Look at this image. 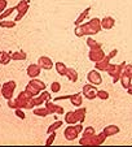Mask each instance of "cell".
I'll use <instances>...</instances> for the list:
<instances>
[{"label":"cell","instance_id":"52a82bcc","mask_svg":"<svg viewBox=\"0 0 132 147\" xmlns=\"http://www.w3.org/2000/svg\"><path fill=\"white\" fill-rule=\"evenodd\" d=\"M14 8H16V12H17V16L14 18V21L17 22V21H19L22 17L27 13L29 8H30V3H29V0H21V1L17 3V5Z\"/></svg>","mask_w":132,"mask_h":147},{"label":"cell","instance_id":"d590c367","mask_svg":"<svg viewBox=\"0 0 132 147\" xmlns=\"http://www.w3.org/2000/svg\"><path fill=\"white\" fill-rule=\"evenodd\" d=\"M60 90H61V83L60 82H53L52 85H51V91H52L53 94L60 92Z\"/></svg>","mask_w":132,"mask_h":147},{"label":"cell","instance_id":"7c38bea8","mask_svg":"<svg viewBox=\"0 0 132 147\" xmlns=\"http://www.w3.org/2000/svg\"><path fill=\"white\" fill-rule=\"evenodd\" d=\"M38 65L44 70H51L55 67L53 61L51 60V57H48V56H40V57L38 59Z\"/></svg>","mask_w":132,"mask_h":147},{"label":"cell","instance_id":"8d00e7d4","mask_svg":"<svg viewBox=\"0 0 132 147\" xmlns=\"http://www.w3.org/2000/svg\"><path fill=\"white\" fill-rule=\"evenodd\" d=\"M56 131H53V133H51V134H48V138H47V141H45V146H51V144L55 142V139H56Z\"/></svg>","mask_w":132,"mask_h":147},{"label":"cell","instance_id":"60d3db41","mask_svg":"<svg viewBox=\"0 0 132 147\" xmlns=\"http://www.w3.org/2000/svg\"><path fill=\"white\" fill-rule=\"evenodd\" d=\"M127 94H129V95H132V82H131V85H129L128 87H127Z\"/></svg>","mask_w":132,"mask_h":147},{"label":"cell","instance_id":"836d02e7","mask_svg":"<svg viewBox=\"0 0 132 147\" xmlns=\"http://www.w3.org/2000/svg\"><path fill=\"white\" fill-rule=\"evenodd\" d=\"M13 12H16V8H14V7H12V8H7L3 13L0 14V21H1V20H5L7 17H9L12 13H13Z\"/></svg>","mask_w":132,"mask_h":147},{"label":"cell","instance_id":"83f0119b","mask_svg":"<svg viewBox=\"0 0 132 147\" xmlns=\"http://www.w3.org/2000/svg\"><path fill=\"white\" fill-rule=\"evenodd\" d=\"M34 115H36V116H39V117H45L51 113L47 107L44 106V107H40V108H34Z\"/></svg>","mask_w":132,"mask_h":147},{"label":"cell","instance_id":"6da1fadb","mask_svg":"<svg viewBox=\"0 0 132 147\" xmlns=\"http://www.w3.org/2000/svg\"><path fill=\"white\" fill-rule=\"evenodd\" d=\"M102 30L101 28V20L95 17V18L89 20L88 22H83L80 25L75 26V35L78 38H82V36H85V35H95V34L100 33Z\"/></svg>","mask_w":132,"mask_h":147},{"label":"cell","instance_id":"4dcf8cb0","mask_svg":"<svg viewBox=\"0 0 132 147\" xmlns=\"http://www.w3.org/2000/svg\"><path fill=\"white\" fill-rule=\"evenodd\" d=\"M62 124H63V121H61V120H57L56 122H53L49 128L47 129V134H51V133H53V131H56L57 129H60L61 126H62Z\"/></svg>","mask_w":132,"mask_h":147},{"label":"cell","instance_id":"1f68e13d","mask_svg":"<svg viewBox=\"0 0 132 147\" xmlns=\"http://www.w3.org/2000/svg\"><path fill=\"white\" fill-rule=\"evenodd\" d=\"M25 90H26V91H27L33 98L40 94V91H39L38 89H35V87H34L33 85H31V83H27V86H26V89H25Z\"/></svg>","mask_w":132,"mask_h":147},{"label":"cell","instance_id":"ab89813d","mask_svg":"<svg viewBox=\"0 0 132 147\" xmlns=\"http://www.w3.org/2000/svg\"><path fill=\"white\" fill-rule=\"evenodd\" d=\"M7 7H8V1L7 0H0V14L5 11Z\"/></svg>","mask_w":132,"mask_h":147},{"label":"cell","instance_id":"4316f807","mask_svg":"<svg viewBox=\"0 0 132 147\" xmlns=\"http://www.w3.org/2000/svg\"><path fill=\"white\" fill-rule=\"evenodd\" d=\"M131 80L132 78L129 77L127 73H124V72H122V74H121V78H119V81H121V83H122V86L124 87V89H127V87L131 85Z\"/></svg>","mask_w":132,"mask_h":147},{"label":"cell","instance_id":"8992f818","mask_svg":"<svg viewBox=\"0 0 132 147\" xmlns=\"http://www.w3.org/2000/svg\"><path fill=\"white\" fill-rule=\"evenodd\" d=\"M16 87H17L16 81H8V82H5L4 85H1L0 94H1V96L5 98L7 100H9V99H12V98H13V94H14Z\"/></svg>","mask_w":132,"mask_h":147},{"label":"cell","instance_id":"74e56055","mask_svg":"<svg viewBox=\"0 0 132 147\" xmlns=\"http://www.w3.org/2000/svg\"><path fill=\"white\" fill-rule=\"evenodd\" d=\"M14 113H16V116L18 117V119H21V120L26 119V115H25V112H23V109L22 108H16L14 109Z\"/></svg>","mask_w":132,"mask_h":147},{"label":"cell","instance_id":"9a60e30c","mask_svg":"<svg viewBox=\"0 0 132 147\" xmlns=\"http://www.w3.org/2000/svg\"><path fill=\"white\" fill-rule=\"evenodd\" d=\"M45 107L48 108V111H49V113H55V115H63L65 113V111H63L62 107L57 106V104H55L53 102H47L45 103Z\"/></svg>","mask_w":132,"mask_h":147},{"label":"cell","instance_id":"d6986e66","mask_svg":"<svg viewBox=\"0 0 132 147\" xmlns=\"http://www.w3.org/2000/svg\"><path fill=\"white\" fill-rule=\"evenodd\" d=\"M70 102H71V104L74 107H80L83 103V98H82V92L80 94H71L70 95Z\"/></svg>","mask_w":132,"mask_h":147},{"label":"cell","instance_id":"603a6c76","mask_svg":"<svg viewBox=\"0 0 132 147\" xmlns=\"http://www.w3.org/2000/svg\"><path fill=\"white\" fill-rule=\"evenodd\" d=\"M29 83H31L35 89H38L39 91H43V90H45V83L43 82V81H40V80H38V78H31L30 80V82Z\"/></svg>","mask_w":132,"mask_h":147},{"label":"cell","instance_id":"f546056e","mask_svg":"<svg viewBox=\"0 0 132 147\" xmlns=\"http://www.w3.org/2000/svg\"><path fill=\"white\" fill-rule=\"evenodd\" d=\"M87 46L89 50H93V48H101V43H99V42H96L95 39H92L91 36H88L87 38Z\"/></svg>","mask_w":132,"mask_h":147},{"label":"cell","instance_id":"7402d4cb","mask_svg":"<svg viewBox=\"0 0 132 147\" xmlns=\"http://www.w3.org/2000/svg\"><path fill=\"white\" fill-rule=\"evenodd\" d=\"M11 61H12L11 52H7V51H0V64L8 65Z\"/></svg>","mask_w":132,"mask_h":147},{"label":"cell","instance_id":"7a4b0ae2","mask_svg":"<svg viewBox=\"0 0 132 147\" xmlns=\"http://www.w3.org/2000/svg\"><path fill=\"white\" fill-rule=\"evenodd\" d=\"M8 106L9 108H22V109H34L35 104H34V99L30 94H29L26 90L21 91L18 94L17 98H12V99L8 100Z\"/></svg>","mask_w":132,"mask_h":147},{"label":"cell","instance_id":"277c9868","mask_svg":"<svg viewBox=\"0 0 132 147\" xmlns=\"http://www.w3.org/2000/svg\"><path fill=\"white\" fill-rule=\"evenodd\" d=\"M83 125L80 122H77L74 125H69L67 128L63 130V137H65L67 141H74L77 139L78 136H80V133L83 131Z\"/></svg>","mask_w":132,"mask_h":147},{"label":"cell","instance_id":"9c48e42d","mask_svg":"<svg viewBox=\"0 0 132 147\" xmlns=\"http://www.w3.org/2000/svg\"><path fill=\"white\" fill-rule=\"evenodd\" d=\"M87 80H88V82L91 83V85H93V86H99V85L102 83L101 73H100L97 69H92L91 72H88Z\"/></svg>","mask_w":132,"mask_h":147},{"label":"cell","instance_id":"484cf974","mask_svg":"<svg viewBox=\"0 0 132 147\" xmlns=\"http://www.w3.org/2000/svg\"><path fill=\"white\" fill-rule=\"evenodd\" d=\"M66 77L70 82H77L78 81V72L73 68H67V72H66Z\"/></svg>","mask_w":132,"mask_h":147},{"label":"cell","instance_id":"2e32d148","mask_svg":"<svg viewBox=\"0 0 132 147\" xmlns=\"http://www.w3.org/2000/svg\"><path fill=\"white\" fill-rule=\"evenodd\" d=\"M119 131H121V129H119V126H117V125H107V126H105V128L102 129V133L106 136V138L107 137L115 136Z\"/></svg>","mask_w":132,"mask_h":147},{"label":"cell","instance_id":"ac0fdd59","mask_svg":"<svg viewBox=\"0 0 132 147\" xmlns=\"http://www.w3.org/2000/svg\"><path fill=\"white\" fill-rule=\"evenodd\" d=\"M89 11H91V7H87V8H85L84 11H83L82 13H80L79 16L77 17V20L74 21V25H75V26H78V25H80V24L84 22L85 18H87V16L89 14Z\"/></svg>","mask_w":132,"mask_h":147},{"label":"cell","instance_id":"4fadbf2b","mask_svg":"<svg viewBox=\"0 0 132 147\" xmlns=\"http://www.w3.org/2000/svg\"><path fill=\"white\" fill-rule=\"evenodd\" d=\"M110 60H111V57L109 55H105L102 60L95 63V69H97L99 72H106L107 67L110 65Z\"/></svg>","mask_w":132,"mask_h":147},{"label":"cell","instance_id":"5bb4252c","mask_svg":"<svg viewBox=\"0 0 132 147\" xmlns=\"http://www.w3.org/2000/svg\"><path fill=\"white\" fill-rule=\"evenodd\" d=\"M40 72H41V68L38 65V63L30 64L27 67V69H26V73H27V76L30 78H38L40 76Z\"/></svg>","mask_w":132,"mask_h":147},{"label":"cell","instance_id":"ba28073f","mask_svg":"<svg viewBox=\"0 0 132 147\" xmlns=\"http://www.w3.org/2000/svg\"><path fill=\"white\" fill-rule=\"evenodd\" d=\"M82 94L84 95L88 100H93V99L97 98V89H96V86H93V85H91V83H87V85L83 86Z\"/></svg>","mask_w":132,"mask_h":147},{"label":"cell","instance_id":"d6a6232c","mask_svg":"<svg viewBox=\"0 0 132 147\" xmlns=\"http://www.w3.org/2000/svg\"><path fill=\"white\" fill-rule=\"evenodd\" d=\"M93 134H96V130H95V128H92V126H87V128L83 129V131H82L83 137H91V136H93Z\"/></svg>","mask_w":132,"mask_h":147},{"label":"cell","instance_id":"3957f363","mask_svg":"<svg viewBox=\"0 0 132 147\" xmlns=\"http://www.w3.org/2000/svg\"><path fill=\"white\" fill-rule=\"evenodd\" d=\"M106 139V136L104 133H99V134H93L91 137H82L79 139V143L82 146H100L102 144Z\"/></svg>","mask_w":132,"mask_h":147},{"label":"cell","instance_id":"8fae6325","mask_svg":"<svg viewBox=\"0 0 132 147\" xmlns=\"http://www.w3.org/2000/svg\"><path fill=\"white\" fill-rule=\"evenodd\" d=\"M104 56H105V52L102 51V48H93V50H89V52H88V57L93 63L102 60Z\"/></svg>","mask_w":132,"mask_h":147},{"label":"cell","instance_id":"d4e9b609","mask_svg":"<svg viewBox=\"0 0 132 147\" xmlns=\"http://www.w3.org/2000/svg\"><path fill=\"white\" fill-rule=\"evenodd\" d=\"M11 57L12 60L18 61V60H26L27 55H26L23 51H16V52H11Z\"/></svg>","mask_w":132,"mask_h":147},{"label":"cell","instance_id":"44dd1931","mask_svg":"<svg viewBox=\"0 0 132 147\" xmlns=\"http://www.w3.org/2000/svg\"><path fill=\"white\" fill-rule=\"evenodd\" d=\"M65 122H66L67 125H74V124H77V122H78V119H77V116H75V112H73V111L66 112V115H65Z\"/></svg>","mask_w":132,"mask_h":147},{"label":"cell","instance_id":"5b68a950","mask_svg":"<svg viewBox=\"0 0 132 147\" xmlns=\"http://www.w3.org/2000/svg\"><path fill=\"white\" fill-rule=\"evenodd\" d=\"M124 65H126V61H123V63H121V64H110L109 67H107L106 72H107V74H109L110 77L113 78L114 83H117L119 81L122 72H123Z\"/></svg>","mask_w":132,"mask_h":147},{"label":"cell","instance_id":"e575fe53","mask_svg":"<svg viewBox=\"0 0 132 147\" xmlns=\"http://www.w3.org/2000/svg\"><path fill=\"white\" fill-rule=\"evenodd\" d=\"M97 98L101 100H107L109 99V92L106 90H97Z\"/></svg>","mask_w":132,"mask_h":147},{"label":"cell","instance_id":"f35d334b","mask_svg":"<svg viewBox=\"0 0 132 147\" xmlns=\"http://www.w3.org/2000/svg\"><path fill=\"white\" fill-rule=\"evenodd\" d=\"M123 72L124 73H127V74L129 76V77L132 78V64H128V65H124V68H123Z\"/></svg>","mask_w":132,"mask_h":147},{"label":"cell","instance_id":"f1b7e54d","mask_svg":"<svg viewBox=\"0 0 132 147\" xmlns=\"http://www.w3.org/2000/svg\"><path fill=\"white\" fill-rule=\"evenodd\" d=\"M17 25L16 21H8V20H1L0 21V28H3V29H13L14 26Z\"/></svg>","mask_w":132,"mask_h":147},{"label":"cell","instance_id":"e0dca14e","mask_svg":"<svg viewBox=\"0 0 132 147\" xmlns=\"http://www.w3.org/2000/svg\"><path fill=\"white\" fill-rule=\"evenodd\" d=\"M114 25H115V20L113 17L110 16H106L101 20V28L105 29V30H110V29H113Z\"/></svg>","mask_w":132,"mask_h":147},{"label":"cell","instance_id":"cb8c5ba5","mask_svg":"<svg viewBox=\"0 0 132 147\" xmlns=\"http://www.w3.org/2000/svg\"><path fill=\"white\" fill-rule=\"evenodd\" d=\"M55 68H56V72L58 73V76H62V77L66 76V72H67V67H66V64L58 61V63H56Z\"/></svg>","mask_w":132,"mask_h":147},{"label":"cell","instance_id":"30bf717a","mask_svg":"<svg viewBox=\"0 0 132 147\" xmlns=\"http://www.w3.org/2000/svg\"><path fill=\"white\" fill-rule=\"evenodd\" d=\"M33 99H34V104H35V107L40 106V104H45L47 102L51 100V94L47 91V90H43V91H40V94L36 95V96H34Z\"/></svg>","mask_w":132,"mask_h":147},{"label":"cell","instance_id":"b9f144b4","mask_svg":"<svg viewBox=\"0 0 132 147\" xmlns=\"http://www.w3.org/2000/svg\"><path fill=\"white\" fill-rule=\"evenodd\" d=\"M0 90H1V85H0ZM0 95H1V94H0Z\"/></svg>","mask_w":132,"mask_h":147},{"label":"cell","instance_id":"ffe728a7","mask_svg":"<svg viewBox=\"0 0 132 147\" xmlns=\"http://www.w3.org/2000/svg\"><path fill=\"white\" fill-rule=\"evenodd\" d=\"M75 112V116H77V119H78V122H80V124H83V121H84V119H85V115H87V109L84 108V107H78L77 108V111H74Z\"/></svg>","mask_w":132,"mask_h":147}]
</instances>
